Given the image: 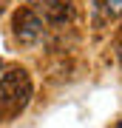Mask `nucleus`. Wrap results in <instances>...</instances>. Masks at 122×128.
<instances>
[{
  "mask_svg": "<svg viewBox=\"0 0 122 128\" xmlns=\"http://www.w3.org/2000/svg\"><path fill=\"white\" fill-rule=\"evenodd\" d=\"M0 71H3V60H0Z\"/></svg>",
  "mask_w": 122,
  "mask_h": 128,
  "instance_id": "423d86ee",
  "label": "nucleus"
},
{
  "mask_svg": "<svg viewBox=\"0 0 122 128\" xmlns=\"http://www.w3.org/2000/svg\"><path fill=\"white\" fill-rule=\"evenodd\" d=\"M102 3L108 6L111 14H119V12H122V0H102Z\"/></svg>",
  "mask_w": 122,
  "mask_h": 128,
  "instance_id": "20e7f679",
  "label": "nucleus"
},
{
  "mask_svg": "<svg viewBox=\"0 0 122 128\" xmlns=\"http://www.w3.org/2000/svg\"><path fill=\"white\" fill-rule=\"evenodd\" d=\"M31 91H34L31 88V77H28L26 68L14 66V68H9L6 74H0V105L9 111V117L20 114L28 105Z\"/></svg>",
  "mask_w": 122,
  "mask_h": 128,
  "instance_id": "f257e3e1",
  "label": "nucleus"
},
{
  "mask_svg": "<svg viewBox=\"0 0 122 128\" xmlns=\"http://www.w3.org/2000/svg\"><path fill=\"white\" fill-rule=\"evenodd\" d=\"M26 3L37 17L43 14L48 23H65L71 17V0H26Z\"/></svg>",
  "mask_w": 122,
  "mask_h": 128,
  "instance_id": "f03ea898",
  "label": "nucleus"
},
{
  "mask_svg": "<svg viewBox=\"0 0 122 128\" xmlns=\"http://www.w3.org/2000/svg\"><path fill=\"white\" fill-rule=\"evenodd\" d=\"M11 28H14V34H17L20 40H34V37L43 32V20L37 17L28 6H20V9L14 12V17H11Z\"/></svg>",
  "mask_w": 122,
  "mask_h": 128,
  "instance_id": "7ed1b4c3",
  "label": "nucleus"
},
{
  "mask_svg": "<svg viewBox=\"0 0 122 128\" xmlns=\"http://www.w3.org/2000/svg\"><path fill=\"white\" fill-rule=\"evenodd\" d=\"M119 54H122V43H119Z\"/></svg>",
  "mask_w": 122,
  "mask_h": 128,
  "instance_id": "0eeeda50",
  "label": "nucleus"
},
{
  "mask_svg": "<svg viewBox=\"0 0 122 128\" xmlns=\"http://www.w3.org/2000/svg\"><path fill=\"white\" fill-rule=\"evenodd\" d=\"M114 128H122V120H119V122H117V125H114Z\"/></svg>",
  "mask_w": 122,
  "mask_h": 128,
  "instance_id": "39448f33",
  "label": "nucleus"
}]
</instances>
